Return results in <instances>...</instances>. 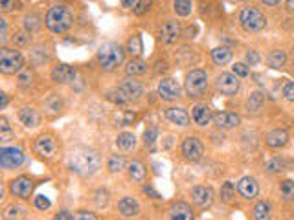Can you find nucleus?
Segmentation results:
<instances>
[{"label": "nucleus", "mask_w": 294, "mask_h": 220, "mask_svg": "<svg viewBox=\"0 0 294 220\" xmlns=\"http://www.w3.org/2000/svg\"><path fill=\"white\" fill-rule=\"evenodd\" d=\"M68 167L72 173L79 174V176H92L101 167V156L94 149L78 147L70 152Z\"/></svg>", "instance_id": "nucleus-1"}, {"label": "nucleus", "mask_w": 294, "mask_h": 220, "mask_svg": "<svg viewBox=\"0 0 294 220\" xmlns=\"http://www.w3.org/2000/svg\"><path fill=\"white\" fill-rule=\"evenodd\" d=\"M46 28L52 33H64L74 26V13L68 6H52L44 18Z\"/></svg>", "instance_id": "nucleus-2"}, {"label": "nucleus", "mask_w": 294, "mask_h": 220, "mask_svg": "<svg viewBox=\"0 0 294 220\" xmlns=\"http://www.w3.org/2000/svg\"><path fill=\"white\" fill-rule=\"evenodd\" d=\"M124 59H125V51L118 42H105V44H101L96 53L97 64H100L101 70H105V72H112V70H116L118 66H121Z\"/></svg>", "instance_id": "nucleus-3"}, {"label": "nucleus", "mask_w": 294, "mask_h": 220, "mask_svg": "<svg viewBox=\"0 0 294 220\" xmlns=\"http://www.w3.org/2000/svg\"><path fill=\"white\" fill-rule=\"evenodd\" d=\"M24 70V57L20 51L11 50V48H2L0 50V72L4 75H13Z\"/></svg>", "instance_id": "nucleus-4"}, {"label": "nucleus", "mask_w": 294, "mask_h": 220, "mask_svg": "<svg viewBox=\"0 0 294 220\" xmlns=\"http://www.w3.org/2000/svg\"><path fill=\"white\" fill-rule=\"evenodd\" d=\"M186 94L191 97H202L208 92V75L204 70H191L184 81Z\"/></svg>", "instance_id": "nucleus-5"}, {"label": "nucleus", "mask_w": 294, "mask_h": 220, "mask_svg": "<svg viewBox=\"0 0 294 220\" xmlns=\"http://www.w3.org/2000/svg\"><path fill=\"white\" fill-rule=\"evenodd\" d=\"M239 22H241V26H243L247 32H259V30L265 28L266 18L263 17V13L257 8L248 6V8H244L243 11H241V15H239Z\"/></svg>", "instance_id": "nucleus-6"}, {"label": "nucleus", "mask_w": 294, "mask_h": 220, "mask_svg": "<svg viewBox=\"0 0 294 220\" xmlns=\"http://www.w3.org/2000/svg\"><path fill=\"white\" fill-rule=\"evenodd\" d=\"M35 152L44 160H52L55 158V154L59 152V142L57 138L52 136V134H42V136L37 138L35 142Z\"/></svg>", "instance_id": "nucleus-7"}, {"label": "nucleus", "mask_w": 294, "mask_h": 220, "mask_svg": "<svg viewBox=\"0 0 294 220\" xmlns=\"http://www.w3.org/2000/svg\"><path fill=\"white\" fill-rule=\"evenodd\" d=\"M26 156H24L22 149L18 147H2L0 149V165L4 169H17L24 163Z\"/></svg>", "instance_id": "nucleus-8"}, {"label": "nucleus", "mask_w": 294, "mask_h": 220, "mask_svg": "<svg viewBox=\"0 0 294 220\" xmlns=\"http://www.w3.org/2000/svg\"><path fill=\"white\" fill-rule=\"evenodd\" d=\"M215 87L220 94L225 96H235L239 92V87H241V81L235 73H230V72H223L217 75L215 79Z\"/></svg>", "instance_id": "nucleus-9"}, {"label": "nucleus", "mask_w": 294, "mask_h": 220, "mask_svg": "<svg viewBox=\"0 0 294 220\" xmlns=\"http://www.w3.org/2000/svg\"><path fill=\"white\" fill-rule=\"evenodd\" d=\"M33 187H35V183L28 176H18V178L9 182V193L17 198H22V200H28V198L32 197Z\"/></svg>", "instance_id": "nucleus-10"}, {"label": "nucleus", "mask_w": 294, "mask_h": 220, "mask_svg": "<svg viewBox=\"0 0 294 220\" xmlns=\"http://www.w3.org/2000/svg\"><path fill=\"white\" fill-rule=\"evenodd\" d=\"M118 90L124 94L125 99L131 103V101H138V99H142L143 96V92H145V87H143L142 82L136 81V79H124L121 81V85L118 87Z\"/></svg>", "instance_id": "nucleus-11"}, {"label": "nucleus", "mask_w": 294, "mask_h": 220, "mask_svg": "<svg viewBox=\"0 0 294 220\" xmlns=\"http://www.w3.org/2000/svg\"><path fill=\"white\" fill-rule=\"evenodd\" d=\"M182 154L188 161H199L204 154V147H202L201 140L195 136H188L182 142Z\"/></svg>", "instance_id": "nucleus-12"}, {"label": "nucleus", "mask_w": 294, "mask_h": 220, "mask_svg": "<svg viewBox=\"0 0 294 220\" xmlns=\"http://www.w3.org/2000/svg\"><path fill=\"white\" fill-rule=\"evenodd\" d=\"M158 97L164 101H177L180 97V85L175 79L165 77L158 82Z\"/></svg>", "instance_id": "nucleus-13"}, {"label": "nucleus", "mask_w": 294, "mask_h": 220, "mask_svg": "<svg viewBox=\"0 0 294 220\" xmlns=\"http://www.w3.org/2000/svg\"><path fill=\"white\" fill-rule=\"evenodd\" d=\"M191 200L195 206L201 209H208L213 204V189L206 187V185H197L191 189Z\"/></svg>", "instance_id": "nucleus-14"}, {"label": "nucleus", "mask_w": 294, "mask_h": 220, "mask_svg": "<svg viewBox=\"0 0 294 220\" xmlns=\"http://www.w3.org/2000/svg\"><path fill=\"white\" fill-rule=\"evenodd\" d=\"M180 37V26L175 20H165L158 30V39L162 44H173Z\"/></svg>", "instance_id": "nucleus-15"}, {"label": "nucleus", "mask_w": 294, "mask_h": 220, "mask_svg": "<svg viewBox=\"0 0 294 220\" xmlns=\"http://www.w3.org/2000/svg\"><path fill=\"white\" fill-rule=\"evenodd\" d=\"M213 123H215L217 128H235L241 125V116L235 114V112H217L213 114Z\"/></svg>", "instance_id": "nucleus-16"}, {"label": "nucleus", "mask_w": 294, "mask_h": 220, "mask_svg": "<svg viewBox=\"0 0 294 220\" xmlns=\"http://www.w3.org/2000/svg\"><path fill=\"white\" fill-rule=\"evenodd\" d=\"M76 75H78V72H76V68H72L70 64H57L54 70H52V79H54L55 82H59V85H68V82H72L74 79H76Z\"/></svg>", "instance_id": "nucleus-17"}, {"label": "nucleus", "mask_w": 294, "mask_h": 220, "mask_svg": "<svg viewBox=\"0 0 294 220\" xmlns=\"http://www.w3.org/2000/svg\"><path fill=\"white\" fill-rule=\"evenodd\" d=\"M237 191L239 195L247 200H252V198L257 197V193H259V185H257V180L252 178V176H244L237 182Z\"/></svg>", "instance_id": "nucleus-18"}, {"label": "nucleus", "mask_w": 294, "mask_h": 220, "mask_svg": "<svg viewBox=\"0 0 294 220\" xmlns=\"http://www.w3.org/2000/svg\"><path fill=\"white\" fill-rule=\"evenodd\" d=\"M191 119L199 127H206L210 121H213V114H211L210 106H206L204 103H197L191 108Z\"/></svg>", "instance_id": "nucleus-19"}, {"label": "nucleus", "mask_w": 294, "mask_h": 220, "mask_svg": "<svg viewBox=\"0 0 294 220\" xmlns=\"http://www.w3.org/2000/svg\"><path fill=\"white\" fill-rule=\"evenodd\" d=\"M171 220H195V213H193L191 206L186 202H177L169 209Z\"/></svg>", "instance_id": "nucleus-20"}, {"label": "nucleus", "mask_w": 294, "mask_h": 220, "mask_svg": "<svg viewBox=\"0 0 294 220\" xmlns=\"http://www.w3.org/2000/svg\"><path fill=\"white\" fill-rule=\"evenodd\" d=\"M118 211L121 216L131 218V216H136L138 213H140V204H138L136 198L124 197V198H119V202H118Z\"/></svg>", "instance_id": "nucleus-21"}, {"label": "nucleus", "mask_w": 294, "mask_h": 220, "mask_svg": "<svg viewBox=\"0 0 294 220\" xmlns=\"http://www.w3.org/2000/svg\"><path fill=\"white\" fill-rule=\"evenodd\" d=\"M165 118L169 119L171 123L179 125V127H188L189 121H191V118H189V114L186 112L184 108H180V106H169V108H165Z\"/></svg>", "instance_id": "nucleus-22"}, {"label": "nucleus", "mask_w": 294, "mask_h": 220, "mask_svg": "<svg viewBox=\"0 0 294 220\" xmlns=\"http://www.w3.org/2000/svg\"><path fill=\"white\" fill-rule=\"evenodd\" d=\"M265 142L272 149H281V147H285L289 143V132L283 130V128H274V130H271V132L266 134Z\"/></svg>", "instance_id": "nucleus-23"}, {"label": "nucleus", "mask_w": 294, "mask_h": 220, "mask_svg": "<svg viewBox=\"0 0 294 220\" xmlns=\"http://www.w3.org/2000/svg\"><path fill=\"white\" fill-rule=\"evenodd\" d=\"M18 119L26 127H39L41 125V114L35 108H28V106L18 110Z\"/></svg>", "instance_id": "nucleus-24"}, {"label": "nucleus", "mask_w": 294, "mask_h": 220, "mask_svg": "<svg viewBox=\"0 0 294 220\" xmlns=\"http://www.w3.org/2000/svg\"><path fill=\"white\" fill-rule=\"evenodd\" d=\"M211 59L217 66H225L232 61V50L228 46H217V48L211 50Z\"/></svg>", "instance_id": "nucleus-25"}, {"label": "nucleus", "mask_w": 294, "mask_h": 220, "mask_svg": "<svg viewBox=\"0 0 294 220\" xmlns=\"http://www.w3.org/2000/svg\"><path fill=\"white\" fill-rule=\"evenodd\" d=\"M116 145H118V149H121V151H125V152L134 151V149H136V136H134L133 132L118 134V138H116Z\"/></svg>", "instance_id": "nucleus-26"}, {"label": "nucleus", "mask_w": 294, "mask_h": 220, "mask_svg": "<svg viewBox=\"0 0 294 220\" xmlns=\"http://www.w3.org/2000/svg\"><path fill=\"white\" fill-rule=\"evenodd\" d=\"M125 72H127V75H133V77L134 75H143L147 72V63L140 57H133L125 66Z\"/></svg>", "instance_id": "nucleus-27"}, {"label": "nucleus", "mask_w": 294, "mask_h": 220, "mask_svg": "<svg viewBox=\"0 0 294 220\" xmlns=\"http://www.w3.org/2000/svg\"><path fill=\"white\" fill-rule=\"evenodd\" d=\"M252 216L254 220H271L272 216V207L268 202L261 200V202H257L256 206H254L252 209Z\"/></svg>", "instance_id": "nucleus-28"}, {"label": "nucleus", "mask_w": 294, "mask_h": 220, "mask_svg": "<svg viewBox=\"0 0 294 220\" xmlns=\"http://www.w3.org/2000/svg\"><path fill=\"white\" fill-rule=\"evenodd\" d=\"M145 174H147V169L142 161L134 160L129 163V176H131L134 182H143V180H145Z\"/></svg>", "instance_id": "nucleus-29"}, {"label": "nucleus", "mask_w": 294, "mask_h": 220, "mask_svg": "<svg viewBox=\"0 0 294 220\" xmlns=\"http://www.w3.org/2000/svg\"><path fill=\"white\" fill-rule=\"evenodd\" d=\"M285 61H287V55H285V51H281V50H272L271 53L266 55V63H268L271 68H276V70L283 68Z\"/></svg>", "instance_id": "nucleus-30"}, {"label": "nucleus", "mask_w": 294, "mask_h": 220, "mask_svg": "<svg viewBox=\"0 0 294 220\" xmlns=\"http://www.w3.org/2000/svg\"><path fill=\"white\" fill-rule=\"evenodd\" d=\"M127 51L133 57H140L143 51V42H142V37L138 35V33H134V35L129 37V41H127Z\"/></svg>", "instance_id": "nucleus-31"}, {"label": "nucleus", "mask_w": 294, "mask_h": 220, "mask_svg": "<svg viewBox=\"0 0 294 220\" xmlns=\"http://www.w3.org/2000/svg\"><path fill=\"white\" fill-rule=\"evenodd\" d=\"M156 140H158V127H147L145 132H143V145H145V149H149V151H155L156 147Z\"/></svg>", "instance_id": "nucleus-32"}, {"label": "nucleus", "mask_w": 294, "mask_h": 220, "mask_svg": "<svg viewBox=\"0 0 294 220\" xmlns=\"http://www.w3.org/2000/svg\"><path fill=\"white\" fill-rule=\"evenodd\" d=\"M263 103H265V94H263V92H254L252 96L248 97V101H247L248 112H259L263 106Z\"/></svg>", "instance_id": "nucleus-33"}, {"label": "nucleus", "mask_w": 294, "mask_h": 220, "mask_svg": "<svg viewBox=\"0 0 294 220\" xmlns=\"http://www.w3.org/2000/svg\"><path fill=\"white\" fill-rule=\"evenodd\" d=\"M173 9L175 13L179 15V17H188V15H191V2L189 0H175L173 2Z\"/></svg>", "instance_id": "nucleus-34"}, {"label": "nucleus", "mask_w": 294, "mask_h": 220, "mask_svg": "<svg viewBox=\"0 0 294 220\" xmlns=\"http://www.w3.org/2000/svg\"><path fill=\"white\" fill-rule=\"evenodd\" d=\"M26 211L18 206H8L4 209V220H24Z\"/></svg>", "instance_id": "nucleus-35"}, {"label": "nucleus", "mask_w": 294, "mask_h": 220, "mask_svg": "<svg viewBox=\"0 0 294 220\" xmlns=\"http://www.w3.org/2000/svg\"><path fill=\"white\" fill-rule=\"evenodd\" d=\"M24 28H26V32H37L39 28H41V17L37 13H30L24 17Z\"/></svg>", "instance_id": "nucleus-36"}, {"label": "nucleus", "mask_w": 294, "mask_h": 220, "mask_svg": "<svg viewBox=\"0 0 294 220\" xmlns=\"http://www.w3.org/2000/svg\"><path fill=\"white\" fill-rule=\"evenodd\" d=\"M15 138V132L11 130V127H9L8 119L2 116L0 118V142H9V140H13Z\"/></svg>", "instance_id": "nucleus-37"}, {"label": "nucleus", "mask_w": 294, "mask_h": 220, "mask_svg": "<svg viewBox=\"0 0 294 220\" xmlns=\"http://www.w3.org/2000/svg\"><path fill=\"white\" fill-rule=\"evenodd\" d=\"M121 169H125L124 156L112 154V156L109 158V171H110V173H119Z\"/></svg>", "instance_id": "nucleus-38"}, {"label": "nucleus", "mask_w": 294, "mask_h": 220, "mask_svg": "<svg viewBox=\"0 0 294 220\" xmlns=\"http://www.w3.org/2000/svg\"><path fill=\"white\" fill-rule=\"evenodd\" d=\"M281 197H283V200H287V202L294 200V182L292 180H285V182H281Z\"/></svg>", "instance_id": "nucleus-39"}, {"label": "nucleus", "mask_w": 294, "mask_h": 220, "mask_svg": "<svg viewBox=\"0 0 294 220\" xmlns=\"http://www.w3.org/2000/svg\"><path fill=\"white\" fill-rule=\"evenodd\" d=\"M46 110L50 112L52 116H57L61 112V108H63V103H61V99L57 96H54V97H50V99L46 101Z\"/></svg>", "instance_id": "nucleus-40"}, {"label": "nucleus", "mask_w": 294, "mask_h": 220, "mask_svg": "<svg viewBox=\"0 0 294 220\" xmlns=\"http://www.w3.org/2000/svg\"><path fill=\"white\" fill-rule=\"evenodd\" d=\"M32 79H33V72H32V70L24 68L22 72L18 73V77H17L18 87H20V88H28L30 85H32Z\"/></svg>", "instance_id": "nucleus-41"}, {"label": "nucleus", "mask_w": 294, "mask_h": 220, "mask_svg": "<svg viewBox=\"0 0 294 220\" xmlns=\"http://www.w3.org/2000/svg\"><path fill=\"white\" fill-rule=\"evenodd\" d=\"M94 204H96L97 207H105L107 204H109V191H107V189L96 191V195H94Z\"/></svg>", "instance_id": "nucleus-42"}, {"label": "nucleus", "mask_w": 294, "mask_h": 220, "mask_svg": "<svg viewBox=\"0 0 294 220\" xmlns=\"http://www.w3.org/2000/svg\"><path fill=\"white\" fill-rule=\"evenodd\" d=\"M220 198H223L226 204L232 202V198H234V185H232V182L223 183V187H220Z\"/></svg>", "instance_id": "nucleus-43"}, {"label": "nucleus", "mask_w": 294, "mask_h": 220, "mask_svg": "<svg viewBox=\"0 0 294 220\" xmlns=\"http://www.w3.org/2000/svg\"><path fill=\"white\" fill-rule=\"evenodd\" d=\"M33 204H35L37 209H41V211H46V209H50L52 206V202L48 197H44V195H39V197L33 198Z\"/></svg>", "instance_id": "nucleus-44"}, {"label": "nucleus", "mask_w": 294, "mask_h": 220, "mask_svg": "<svg viewBox=\"0 0 294 220\" xmlns=\"http://www.w3.org/2000/svg\"><path fill=\"white\" fill-rule=\"evenodd\" d=\"M107 99L112 101V103H116V105H127V103H129V101L124 97V94H121L119 90L109 92V94H107Z\"/></svg>", "instance_id": "nucleus-45"}, {"label": "nucleus", "mask_w": 294, "mask_h": 220, "mask_svg": "<svg viewBox=\"0 0 294 220\" xmlns=\"http://www.w3.org/2000/svg\"><path fill=\"white\" fill-rule=\"evenodd\" d=\"M74 220H97V215L96 213H92V211L81 209V211H76V213H74Z\"/></svg>", "instance_id": "nucleus-46"}, {"label": "nucleus", "mask_w": 294, "mask_h": 220, "mask_svg": "<svg viewBox=\"0 0 294 220\" xmlns=\"http://www.w3.org/2000/svg\"><path fill=\"white\" fill-rule=\"evenodd\" d=\"M281 94H283V97L287 101H290V103H294V81H289L283 85V90H281Z\"/></svg>", "instance_id": "nucleus-47"}, {"label": "nucleus", "mask_w": 294, "mask_h": 220, "mask_svg": "<svg viewBox=\"0 0 294 220\" xmlns=\"http://www.w3.org/2000/svg\"><path fill=\"white\" fill-rule=\"evenodd\" d=\"M283 167H285V163H283V160H280V158L268 161V165H266L268 173H280V171H283Z\"/></svg>", "instance_id": "nucleus-48"}, {"label": "nucleus", "mask_w": 294, "mask_h": 220, "mask_svg": "<svg viewBox=\"0 0 294 220\" xmlns=\"http://www.w3.org/2000/svg\"><path fill=\"white\" fill-rule=\"evenodd\" d=\"M151 8V0H138V4H136V8H134V15H143L147 11V9Z\"/></svg>", "instance_id": "nucleus-49"}, {"label": "nucleus", "mask_w": 294, "mask_h": 220, "mask_svg": "<svg viewBox=\"0 0 294 220\" xmlns=\"http://www.w3.org/2000/svg\"><path fill=\"white\" fill-rule=\"evenodd\" d=\"M234 73L237 75V77H247L248 73V66L244 63H235L234 64Z\"/></svg>", "instance_id": "nucleus-50"}, {"label": "nucleus", "mask_w": 294, "mask_h": 220, "mask_svg": "<svg viewBox=\"0 0 294 220\" xmlns=\"http://www.w3.org/2000/svg\"><path fill=\"white\" fill-rule=\"evenodd\" d=\"M247 63L250 64V66H256V64L259 63V55H257L254 50L247 51Z\"/></svg>", "instance_id": "nucleus-51"}, {"label": "nucleus", "mask_w": 294, "mask_h": 220, "mask_svg": "<svg viewBox=\"0 0 294 220\" xmlns=\"http://www.w3.org/2000/svg\"><path fill=\"white\" fill-rule=\"evenodd\" d=\"M54 220H74V215L70 213V211L63 209V211H59V213L54 216Z\"/></svg>", "instance_id": "nucleus-52"}, {"label": "nucleus", "mask_w": 294, "mask_h": 220, "mask_svg": "<svg viewBox=\"0 0 294 220\" xmlns=\"http://www.w3.org/2000/svg\"><path fill=\"white\" fill-rule=\"evenodd\" d=\"M15 8V0H0V9L2 11H11Z\"/></svg>", "instance_id": "nucleus-53"}, {"label": "nucleus", "mask_w": 294, "mask_h": 220, "mask_svg": "<svg viewBox=\"0 0 294 220\" xmlns=\"http://www.w3.org/2000/svg\"><path fill=\"white\" fill-rule=\"evenodd\" d=\"M143 193H145V195H149V197H151V198H155V200L162 198L160 195H158V193H156L155 189H153V185H149V183H147V185H143Z\"/></svg>", "instance_id": "nucleus-54"}, {"label": "nucleus", "mask_w": 294, "mask_h": 220, "mask_svg": "<svg viewBox=\"0 0 294 220\" xmlns=\"http://www.w3.org/2000/svg\"><path fill=\"white\" fill-rule=\"evenodd\" d=\"M13 42H17V44H20V46L28 44V35L26 33H17V35L13 37Z\"/></svg>", "instance_id": "nucleus-55"}, {"label": "nucleus", "mask_w": 294, "mask_h": 220, "mask_svg": "<svg viewBox=\"0 0 294 220\" xmlns=\"http://www.w3.org/2000/svg\"><path fill=\"white\" fill-rule=\"evenodd\" d=\"M119 2H121V6H124V8H127V9L136 8V4H138V0H119Z\"/></svg>", "instance_id": "nucleus-56"}, {"label": "nucleus", "mask_w": 294, "mask_h": 220, "mask_svg": "<svg viewBox=\"0 0 294 220\" xmlns=\"http://www.w3.org/2000/svg\"><path fill=\"white\" fill-rule=\"evenodd\" d=\"M6 105H8V94H4V92H2V94H0V108L4 110Z\"/></svg>", "instance_id": "nucleus-57"}, {"label": "nucleus", "mask_w": 294, "mask_h": 220, "mask_svg": "<svg viewBox=\"0 0 294 220\" xmlns=\"http://www.w3.org/2000/svg\"><path fill=\"white\" fill-rule=\"evenodd\" d=\"M265 6H278L281 2V0H261Z\"/></svg>", "instance_id": "nucleus-58"}, {"label": "nucleus", "mask_w": 294, "mask_h": 220, "mask_svg": "<svg viewBox=\"0 0 294 220\" xmlns=\"http://www.w3.org/2000/svg\"><path fill=\"white\" fill-rule=\"evenodd\" d=\"M287 8H289V11L294 13V0H287Z\"/></svg>", "instance_id": "nucleus-59"}, {"label": "nucleus", "mask_w": 294, "mask_h": 220, "mask_svg": "<svg viewBox=\"0 0 294 220\" xmlns=\"http://www.w3.org/2000/svg\"><path fill=\"white\" fill-rule=\"evenodd\" d=\"M292 61H294V46H292Z\"/></svg>", "instance_id": "nucleus-60"}]
</instances>
